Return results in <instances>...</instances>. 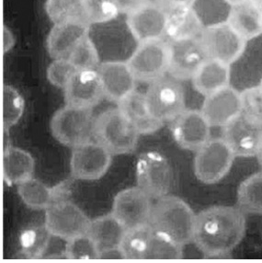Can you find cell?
I'll return each mask as SVG.
<instances>
[{
    "mask_svg": "<svg viewBox=\"0 0 262 263\" xmlns=\"http://www.w3.org/2000/svg\"><path fill=\"white\" fill-rule=\"evenodd\" d=\"M246 217L238 207L215 205L196 215L193 243L206 258H223L240 244Z\"/></svg>",
    "mask_w": 262,
    "mask_h": 263,
    "instance_id": "6da1fadb",
    "label": "cell"
},
{
    "mask_svg": "<svg viewBox=\"0 0 262 263\" xmlns=\"http://www.w3.org/2000/svg\"><path fill=\"white\" fill-rule=\"evenodd\" d=\"M196 215L182 199L165 195L153 203L149 226L181 247L193 242Z\"/></svg>",
    "mask_w": 262,
    "mask_h": 263,
    "instance_id": "7a4b0ae2",
    "label": "cell"
},
{
    "mask_svg": "<svg viewBox=\"0 0 262 263\" xmlns=\"http://www.w3.org/2000/svg\"><path fill=\"white\" fill-rule=\"evenodd\" d=\"M139 136V132L118 107L104 110L95 117L93 139L113 156L133 153Z\"/></svg>",
    "mask_w": 262,
    "mask_h": 263,
    "instance_id": "3957f363",
    "label": "cell"
},
{
    "mask_svg": "<svg viewBox=\"0 0 262 263\" xmlns=\"http://www.w3.org/2000/svg\"><path fill=\"white\" fill-rule=\"evenodd\" d=\"M94 122L92 109L66 104L53 114L50 127L59 143L73 148L92 140Z\"/></svg>",
    "mask_w": 262,
    "mask_h": 263,
    "instance_id": "277c9868",
    "label": "cell"
},
{
    "mask_svg": "<svg viewBox=\"0 0 262 263\" xmlns=\"http://www.w3.org/2000/svg\"><path fill=\"white\" fill-rule=\"evenodd\" d=\"M144 94L150 114L162 123L173 121L186 110L183 85L171 75L150 83Z\"/></svg>",
    "mask_w": 262,
    "mask_h": 263,
    "instance_id": "5b68a950",
    "label": "cell"
},
{
    "mask_svg": "<svg viewBox=\"0 0 262 263\" xmlns=\"http://www.w3.org/2000/svg\"><path fill=\"white\" fill-rule=\"evenodd\" d=\"M127 64L137 81L150 84L161 79L169 74V42L157 39L138 43Z\"/></svg>",
    "mask_w": 262,
    "mask_h": 263,
    "instance_id": "8992f818",
    "label": "cell"
},
{
    "mask_svg": "<svg viewBox=\"0 0 262 263\" xmlns=\"http://www.w3.org/2000/svg\"><path fill=\"white\" fill-rule=\"evenodd\" d=\"M235 158L236 155L222 137L210 138L196 151L194 174L204 184H215L230 171Z\"/></svg>",
    "mask_w": 262,
    "mask_h": 263,
    "instance_id": "52a82bcc",
    "label": "cell"
},
{
    "mask_svg": "<svg viewBox=\"0 0 262 263\" xmlns=\"http://www.w3.org/2000/svg\"><path fill=\"white\" fill-rule=\"evenodd\" d=\"M137 186L152 199L167 195L173 183V171L167 158L157 151L141 154L136 163Z\"/></svg>",
    "mask_w": 262,
    "mask_h": 263,
    "instance_id": "ba28073f",
    "label": "cell"
},
{
    "mask_svg": "<svg viewBox=\"0 0 262 263\" xmlns=\"http://www.w3.org/2000/svg\"><path fill=\"white\" fill-rule=\"evenodd\" d=\"M91 220L74 202L60 200L45 210L44 224L52 237L68 241L87 234Z\"/></svg>",
    "mask_w": 262,
    "mask_h": 263,
    "instance_id": "9c48e42d",
    "label": "cell"
},
{
    "mask_svg": "<svg viewBox=\"0 0 262 263\" xmlns=\"http://www.w3.org/2000/svg\"><path fill=\"white\" fill-rule=\"evenodd\" d=\"M201 39L209 58L229 66L242 57L247 44V41L227 22L205 27Z\"/></svg>",
    "mask_w": 262,
    "mask_h": 263,
    "instance_id": "30bf717a",
    "label": "cell"
},
{
    "mask_svg": "<svg viewBox=\"0 0 262 263\" xmlns=\"http://www.w3.org/2000/svg\"><path fill=\"white\" fill-rule=\"evenodd\" d=\"M113 155L96 141H88L72 149L71 175L77 180H100L109 171Z\"/></svg>",
    "mask_w": 262,
    "mask_h": 263,
    "instance_id": "8fae6325",
    "label": "cell"
},
{
    "mask_svg": "<svg viewBox=\"0 0 262 263\" xmlns=\"http://www.w3.org/2000/svg\"><path fill=\"white\" fill-rule=\"evenodd\" d=\"M169 75L179 80L192 79L203 63L209 59L201 37L169 41Z\"/></svg>",
    "mask_w": 262,
    "mask_h": 263,
    "instance_id": "7c38bea8",
    "label": "cell"
},
{
    "mask_svg": "<svg viewBox=\"0 0 262 263\" xmlns=\"http://www.w3.org/2000/svg\"><path fill=\"white\" fill-rule=\"evenodd\" d=\"M153 202L142 189H125L116 194L111 213L126 229L149 224Z\"/></svg>",
    "mask_w": 262,
    "mask_h": 263,
    "instance_id": "4fadbf2b",
    "label": "cell"
},
{
    "mask_svg": "<svg viewBox=\"0 0 262 263\" xmlns=\"http://www.w3.org/2000/svg\"><path fill=\"white\" fill-rule=\"evenodd\" d=\"M211 127L201 110L186 109L172 121L171 133L181 148L197 151L211 138Z\"/></svg>",
    "mask_w": 262,
    "mask_h": 263,
    "instance_id": "5bb4252c",
    "label": "cell"
},
{
    "mask_svg": "<svg viewBox=\"0 0 262 263\" xmlns=\"http://www.w3.org/2000/svg\"><path fill=\"white\" fill-rule=\"evenodd\" d=\"M201 114L212 127H224L242 114V96L228 86L205 97Z\"/></svg>",
    "mask_w": 262,
    "mask_h": 263,
    "instance_id": "9a60e30c",
    "label": "cell"
},
{
    "mask_svg": "<svg viewBox=\"0 0 262 263\" xmlns=\"http://www.w3.org/2000/svg\"><path fill=\"white\" fill-rule=\"evenodd\" d=\"M64 91L66 104L86 109H93L105 97L98 69L77 71Z\"/></svg>",
    "mask_w": 262,
    "mask_h": 263,
    "instance_id": "2e32d148",
    "label": "cell"
},
{
    "mask_svg": "<svg viewBox=\"0 0 262 263\" xmlns=\"http://www.w3.org/2000/svg\"><path fill=\"white\" fill-rule=\"evenodd\" d=\"M167 11L155 1L128 15L127 25L138 43L166 36Z\"/></svg>",
    "mask_w": 262,
    "mask_h": 263,
    "instance_id": "e0dca14e",
    "label": "cell"
},
{
    "mask_svg": "<svg viewBox=\"0 0 262 263\" xmlns=\"http://www.w3.org/2000/svg\"><path fill=\"white\" fill-rule=\"evenodd\" d=\"M223 140L236 157L257 156L262 141V127L251 123L243 114L223 127Z\"/></svg>",
    "mask_w": 262,
    "mask_h": 263,
    "instance_id": "ac0fdd59",
    "label": "cell"
},
{
    "mask_svg": "<svg viewBox=\"0 0 262 263\" xmlns=\"http://www.w3.org/2000/svg\"><path fill=\"white\" fill-rule=\"evenodd\" d=\"M104 96L118 104L125 97L136 90V77L127 62L109 61L98 67Z\"/></svg>",
    "mask_w": 262,
    "mask_h": 263,
    "instance_id": "d6986e66",
    "label": "cell"
},
{
    "mask_svg": "<svg viewBox=\"0 0 262 263\" xmlns=\"http://www.w3.org/2000/svg\"><path fill=\"white\" fill-rule=\"evenodd\" d=\"M89 24L83 20H71L54 24L49 33L46 46L53 59L67 58L74 47L88 36Z\"/></svg>",
    "mask_w": 262,
    "mask_h": 263,
    "instance_id": "ffe728a7",
    "label": "cell"
},
{
    "mask_svg": "<svg viewBox=\"0 0 262 263\" xmlns=\"http://www.w3.org/2000/svg\"><path fill=\"white\" fill-rule=\"evenodd\" d=\"M118 108L140 135L154 134L164 125V123L150 114L144 93L133 91L119 102Z\"/></svg>",
    "mask_w": 262,
    "mask_h": 263,
    "instance_id": "44dd1931",
    "label": "cell"
},
{
    "mask_svg": "<svg viewBox=\"0 0 262 263\" xmlns=\"http://www.w3.org/2000/svg\"><path fill=\"white\" fill-rule=\"evenodd\" d=\"M227 22L247 42L262 34V10L251 0L231 6Z\"/></svg>",
    "mask_w": 262,
    "mask_h": 263,
    "instance_id": "7402d4cb",
    "label": "cell"
},
{
    "mask_svg": "<svg viewBox=\"0 0 262 263\" xmlns=\"http://www.w3.org/2000/svg\"><path fill=\"white\" fill-rule=\"evenodd\" d=\"M193 87L203 96H209L230 86V66L214 59H207L192 78Z\"/></svg>",
    "mask_w": 262,
    "mask_h": 263,
    "instance_id": "603a6c76",
    "label": "cell"
},
{
    "mask_svg": "<svg viewBox=\"0 0 262 263\" xmlns=\"http://www.w3.org/2000/svg\"><path fill=\"white\" fill-rule=\"evenodd\" d=\"M35 160L31 153L16 146L5 147L2 158V173L7 184H20L33 177Z\"/></svg>",
    "mask_w": 262,
    "mask_h": 263,
    "instance_id": "cb8c5ba5",
    "label": "cell"
},
{
    "mask_svg": "<svg viewBox=\"0 0 262 263\" xmlns=\"http://www.w3.org/2000/svg\"><path fill=\"white\" fill-rule=\"evenodd\" d=\"M203 30L201 18L192 7L167 11L166 36L169 41L201 37Z\"/></svg>",
    "mask_w": 262,
    "mask_h": 263,
    "instance_id": "d4e9b609",
    "label": "cell"
},
{
    "mask_svg": "<svg viewBox=\"0 0 262 263\" xmlns=\"http://www.w3.org/2000/svg\"><path fill=\"white\" fill-rule=\"evenodd\" d=\"M127 229L113 213L91 220L87 235L95 242L101 253L103 250L121 247Z\"/></svg>",
    "mask_w": 262,
    "mask_h": 263,
    "instance_id": "484cf974",
    "label": "cell"
},
{
    "mask_svg": "<svg viewBox=\"0 0 262 263\" xmlns=\"http://www.w3.org/2000/svg\"><path fill=\"white\" fill-rule=\"evenodd\" d=\"M52 235L45 224H32L22 229L17 239L20 256L25 259H39L48 250Z\"/></svg>",
    "mask_w": 262,
    "mask_h": 263,
    "instance_id": "4316f807",
    "label": "cell"
},
{
    "mask_svg": "<svg viewBox=\"0 0 262 263\" xmlns=\"http://www.w3.org/2000/svg\"><path fill=\"white\" fill-rule=\"evenodd\" d=\"M17 193L26 206L33 210H46L57 202V189L49 188L41 180L31 177L17 184Z\"/></svg>",
    "mask_w": 262,
    "mask_h": 263,
    "instance_id": "83f0119b",
    "label": "cell"
},
{
    "mask_svg": "<svg viewBox=\"0 0 262 263\" xmlns=\"http://www.w3.org/2000/svg\"><path fill=\"white\" fill-rule=\"evenodd\" d=\"M237 207L244 214L262 215V171L241 182L237 191Z\"/></svg>",
    "mask_w": 262,
    "mask_h": 263,
    "instance_id": "f1b7e54d",
    "label": "cell"
},
{
    "mask_svg": "<svg viewBox=\"0 0 262 263\" xmlns=\"http://www.w3.org/2000/svg\"><path fill=\"white\" fill-rule=\"evenodd\" d=\"M153 230L149 224L127 229L121 244L125 259H147Z\"/></svg>",
    "mask_w": 262,
    "mask_h": 263,
    "instance_id": "f546056e",
    "label": "cell"
},
{
    "mask_svg": "<svg viewBox=\"0 0 262 263\" xmlns=\"http://www.w3.org/2000/svg\"><path fill=\"white\" fill-rule=\"evenodd\" d=\"M45 9L49 18L54 24L71 20L86 21L83 0H47Z\"/></svg>",
    "mask_w": 262,
    "mask_h": 263,
    "instance_id": "4dcf8cb0",
    "label": "cell"
},
{
    "mask_svg": "<svg viewBox=\"0 0 262 263\" xmlns=\"http://www.w3.org/2000/svg\"><path fill=\"white\" fill-rule=\"evenodd\" d=\"M25 101L22 94L12 86L6 85L3 88L2 122L5 130L16 125L22 117Z\"/></svg>",
    "mask_w": 262,
    "mask_h": 263,
    "instance_id": "1f68e13d",
    "label": "cell"
},
{
    "mask_svg": "<svg viewBox=\"0 0 262 263\" xmlns=\"http://www.w3.org/2000/svg\"><path fill=\"white\" fill-rule=\"evenodd\" d=\"M83 8L88 24L110 22L120 13L115 0H83Z\"/></svg>",
    "mask_w": 262,
    "mask_h": 263,
    "instance_id": "d6a6232c",
    "label": "cell"
},
{
    "mask_svg": "<svg viewBox=\"0 0 262 263\" xmlns=\"http://www.w3.org/2000/svg\"><path fill=\"white\" fill-rule=\"evenodd\" d=\"M77 70L98 69L100 57L96 46L87 36L79 43L67 57Z\"/></svg>",
    "mask_w": 262,
    "mask_h": 263,
    "instance_id": "836d02e7",
    "label": "cell"
},
{
    "mask_svg": "<svg viewBox=\"0 0 262 263\" xmlns=\"http://www.w3.org/2000/svg\"><path fill=\"white\" fill-rule=\"evenodd\" d=\"M182 250L183 247L153 231L147 259H182Z\"/></svg>",
    "mask_w": 262,
    "mask_h": 263,
    "instance_id": "e575fe53",
    "label": "cell"
},
{
    "mask_svg": "<svg viewBox=\"0 0 262 263\" xmlns=\"http://www.w3.org/2000/svg\"><path fill=\"white\" fill-rule=\"evenodd\" d=\"M65 255L67 259H100V251L95 242L87 234L80 235L66 241Z\"/></svg>",
    "mask_w": 262,
    "mask_h": 263,
    "instance_id": "d590c367",
    "label": "cell"
},
{
    "mask_svg": "<svg viewBox=\"0 0 262 263\" xmlns=\"http://www.w3.org/2000/svg\"><path fill=\"white\" fill-rule=\"evenodd\" d=\"M242 114L251 123L262 127V89L258 87L247 88L241 92Z\"/></svg>",
    "mask_w": 262,
    "mask_h": 263,
    "instance_id": "8d00e7d4",
    "label": "cell"
},
{
    "mask_svg": "<svg viewBox=\"0 0 262 263\" xmlns=\"http://www.w3.org/2000/svg\"><path fill=\"white\" fill-rule=\"evenodd\" d=\"M77 71L68 58H58L50 64L47 79L54 87L64 89Z\"/></svg>",
    "mask_w": 262,
    "mask_h": 263,
    "instance_id": "74e56055",
    "label": "cell"
},
{
    "mask_svg": "<svg viewBox=\"0 0 262 263\" xmlns=\"http://www.w3.org/2000/svg\"><path fill=\"white\" fill-rule=\"evenodd\" d=\"M150 1L151 0H115L120 13L127 14V16L148 4Z\"/></svg>",
    "mask_w": 262,
    "mask_h": 263,
    "instance_id": "f35d334b",
    "label": "cell"
},
{
    "mask_svg": "<svg viewBox=\"0 0 262 263\" xmlns=\"http://www.w3.org/2000/svg\"><path fill=\"white\" fill-rule=\"evenodd\" d=\"M155 2L160 5L166 11H170L171 9L178 8L192 7L195 0H155Z\"/></svg>",
    "mask_w": 262,
    "mask_h": 263,
    "instance_id": "ab89813d",
    "label": "cell"
},
{
    "mask_svg": "<svg viewBox=\"0 0 262 263\" xmlns=\"http://www.w3.org/2000/svg\"><path fill=\"white\" fill-rule=\"evenodd\" d=\"M3 52L5 53H9L11 49L13 48L15 45V37H14L12 31L9 30L8 27L4 26L3 28Z\"/></svg>",
    "mask_w": 262,
    "mask_h": 263,
    "instance_id": "60d3db41",
    "label": "cell"
},
{
    "mask_svg": "<svg viewBox=\"0 0 262 263\" xmlns=\"http://www.w3.org/2000/svg\"><path fill=\"white\" fill-rule=\"evenodd\" d=\"M100 259H125L121 247L103 250L100 253Z\"/></svg>",
    "mask_w": 262,
    "mask_h": 263,
    "instance_id": "b9f144b4",
    "label": "cell"
},
{
    "mask_svg": "<svg viewBox=\"0 0 262 263\" xmlns=\"http://www.w3.org/2000/svg\"><path fill=\"white\" fill-rule=\"evenodd\" d=\"M257 158H258V163H259L260 167H262V141L260 145H259L258 153H257Z\"/></svg>",
    "mask_w": 262,
    "mask_h": 263,
    "instance_id": "7bdbcfd3",
    "label": "cell"
},
{
    "mask_svg": "<svg viewBox=\"0 0 262 263\" xmlns=\"http://www.w3.org/2000/svg\"><path fill=\"white\" fill-rule=\"evenodd\" d=\"M223 1H226L228 4L233 6V5L239 4V3L246 2V1H249V0H223Z\"/></svg>",
    "mask_w": 262,
    "mask_h": 263,
    "instance_id": "ee69618b",
    "label": "cell"
},
{
    "mask_svg": "<svg viewBox=\"0 0 262 263\" xmlns=\"http://www.w3.org/2000/svg\"><path fill=\"white\" fill-rule=\"evenodd\" d=\"M251 1H252L256 6H258V8L262 10V0H251Z\"/></svg>",
    "mask_w": 262,
    "mask_h": 263,
    "instance_id": "f6af8a7d",
    "label": "cell"
},
{
    "mask_svg": "<svg viewBox=\"0 0 262 263\" xmlns=\"http://www.w3.org/2000/svg\"><path fill=\"white\" fill-rule=\"evenodd\" d=\"M259 88H261L262 89V79L261 80H260V84H259Z\"/></svg>",
    "mask_w": 262,
    "mask_h": 263,
    "instance_id": "bcb514c9",
    "label": "cell"
}]
</instances>
